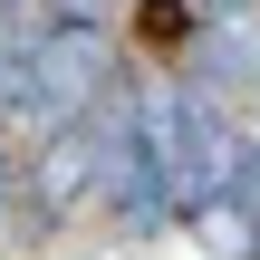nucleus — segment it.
<instances>
[{"mask_svg":"<svg viewBox=\"0 0 260 260\" xmlns=\"http://www.w3.org/2000/svg\"><path fill=\"white\" fill-rule=\"evenodd\" d=\"M183 39H193V10H183V0H135V48L174 58Z\"/></svg>","mask_w":260,"mask_h":260,"instance_id":"nucleus-1","label":"nucleus"}]
</instances>
